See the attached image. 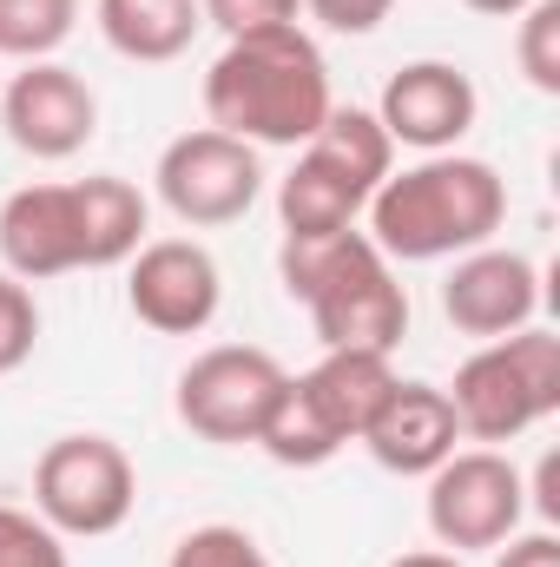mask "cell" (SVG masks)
Masks as SVG:
<instances>
[{
	"mask_svg": "<svg viewBox=\"0 0 560 567\" xmlns=\"http://www.w3.org/2000/svg\"><path fill=\"white\" fill-rule=\"evenodd\" d=\"M370 245L390 258V265H435V258H462V251H481L501 218H508V185L488 158H468V152H428L409 172H390L370 205Z\"/></svg>",
	"mask_w": 560,
	"mask_h": 567,
	"instance_id": "obj_1",
	"label": "cell"
},
{
	"mask_svg": "<svg viewBox=\"0 0 560 567\" xmlns=\"http://www.w3.org/2000/svg\"><path fill=\"white\" fill-rule=\"evenodd\" d=\"M330 106V66L303 27L238 33L205 73V120L245 145H310Z\"/></svg>",
	"mask_w": 560,
	"mask_h": 567,
	"instance_id": "obj_2",
	"label": "cell"
},
{
	"mask_svg": "<svg viewBox=\"0 0 560 567\" xmlns=\"http://www.w3.org/2000/svg\"><path fill=\"white\" fill-rule=\"evenodd\" d=\"M278 278L310 310L323 350H396L409 337V290L363 231H330V238L283 231Z\"/></svg>",
	"mask_w": 560,
	"mask_h": 567,
	"instance_id": "obj_3",
	"label": "cell"
},
{
	"mask_svg": "<svg viewBox=\"0 0 560 567\" xmlns=\"http://www.w3.org/2000/svg\"><path fill=\"white\" fill-rule=\"evenodd\" d=\"M448 410H455L462 435H475V442H515L535 423H548L560 410V337L528 323L515 337L481 343L455 370Z\"/></svg>",
	"mask_w": 560,
	"mask_h": 567,
	"instance_id": "obj_4",
	"label": "cell"
},
{
	"mask_svg": "<svg viewBox=\"0 0 560 567\" xmlns=\"http://www.w3.org/2000/svg\"><path fill=\"white\" fill-rule=\"evenodd\" d=\"M139 502V468L113 435H60L33 462V515L60 535H120Z\"/></svg>",
	"mask_w": 560,
	"mask_h": 567,
	"instance_id": "obj_5",
	"label": "cell"
},
{
	"mask_svg": "<svg viewBox=\"0 0 560 567\" xmlns=\"http://www.w3.org/2000/svg\"><path fill=\"white\" fill-rule=\"evenodd\" d=\"M283 383H290V370L271 350H258V343H211V350H198L178 370V396L172 403H178V423L198 442L238 449V442L265 435Z\"/></svg>",
	"mask_w": 560,
	"mask_h": 567,
	"instance_id": "obj_6",
	"label": "cell"
},
{
	"mask_svg": "<svg viewBox=\"0 0 560 567\" xmlns=\"http://www.w3.org/2000/svg\"><path fill=\"white\" fill-rule=\"evenodd\" d=\"M528 515V475L501 449H455L428 475V535L448 555L501 548Z\"/></svg>",
	"mask_w": 560,
	"mask_h": 567,
	"instance_id": "obj_7",
	"label": "cell"
},
{
	"mask_svg": "<svg viewBox=\"0 0 560 567\" xmlns=\"http://www.w3.org/2000/svg\"><path fill=\"white\" fill-rule=\"evenodd\" d=\"M158 198L178 225L191 231H211V225H238L258 192H265V165H258V145L231 140L218 126H198V133H178V140L158 152Z\"/></svg>",
	"mask_w": 560,
	"mask_h": 567,
	"instance_id": "obj_8",
	"label": "cell"
},
{
	"mask_svg": "<svg viewBox=\"0 0 560 567\" xmlns=\"http://www.w3.org/2000/svg\"><path fill=\"white\" fill-rule=\"evenodd\" d=\"M133 278H126V303L145 330L158 337H198L218 303H225V278H218V258L198 245V238H152L133 258Z\"/></svg>",
	"mask_w": 560,
	"mask_h": 567,
	"instance_id": "obj_9",
	"label": "cell"
},
{
	"mask_svg": "<svg viewBox=\"0 0 560 567\" xmlns=\"http://www.w3.org/2000/svg\"><path fill=\"white\" fill-rule=\"evenodd\" d=\"M0 126L27 158H73L100 133V100L73 66L27 60L0 93Z\"/></svg>",
	"mask_w": 560,
	"mask_h": 567,
	"instance_id": "obj_10",
	"label": "cell"
},
{
	"mask_svg": "<svg viewBox=\"0 0 560 567\" xmlns=\"http://www.w3.org/2000/svg\"><path fill=\"white\" fill-rule=\"evenodd\" d=\"M475 113H481V93L448 60H409L403 73H390V86L376 100V120H383L390 145H416L422 158L455 152L475 133Z\"/></svg>",
	"mask_w": 560,
	"mask_h": 567,
	"instance_id": "obj_11",
	"label": "cell"
},
{
	"mask_svg": "<svg viewBox=\"0 0 560 567\" xmlns=\"http://www.w3.org/2000/svg\"><path fill=\"white\" fill-rule=\"evenodd\" d=\"M535 310H541V271H535V258L501 251V245L462 251L448 284H442V317L462 337H481V343L528 330Z\"/></svg>",
	"mask_w": 560,
	"mask_h": 567,
	"instance_id": "obj_12",
	"label": "cell"
},
{
	"mask_svg": "<svg viewBox=\"0 0 560 567\" xmlns=\"http://www.w3.org/2000/svg\"><path fill=\"white\" fill-rule=\"evenodd\" d=\"M0 265L20 284H46L80 271V218L73 185H20L0 205Z\"/></svg>",
	"mask_w": 560,
	"mask_h": 567,
	"instance_id": "obj_13",
	"label": "cell"
},
{
	"mask_svg": "<svg viewBox=\"0 0 560 567\" xmlns=\"http://www.w3.org/2000/svg\"><path fill=\"white\" fill-rule=\"evenodd\" d=\"M455 442H462V423H455V410H448V390H435V383H403V377H396V390L383 396V410L363 429V449H370L376 468H390V475H435V468L455 455Z\"/></svg>",
	"mask_w": 560,
	"mask_h": 567,
	"instance_id": "obj_14",
	"label": "cell"
},
{
	"mask_svg": "<svg viewBox=\"0 0 560 567\" xmlns=\"http://www.w3.org/2000/svg\"><path fill=\"white\" fill-rule=\"evenodd\" d=\"M297 383H303V396L323 410V423L343 442H363L370 416L396 390V363H390V350H323V363L303 370Z\"/></svg>",
	"mask_w": 560,
	"mask_h": 567,
	"instance_id": "obj_15",
	"label": "cell"
},
{
	"mask_svg": "<svg viewBox=\"0 0 560 567\" xmlns=\"http://www.w3.org/2000/svg\"><path fill=\"white\" fill-rule=\"evenodd\" d=\"M73 218H80V271L126 265L145 245V192L133 178H73Z\"/></svg>",
	"mask_w": 560,
	"mask_h": 567,
	"instance_id": "obj_16",
	"label": "cell"
},
{
	"mask_svg": "<svg viewBox=\"0 0 560 567\" xmlns=\"http://www.w3.org/2000/svg\"><path fill=\"white\" fill-rule=\"evenodd\" d=\"M205 13L198 0H100V33L120 60H139V66H165L178 60L191 40H198Z\"/></svg>",
	"mask_w": 560,
	"mask_h": 567,
	"instance_id": "obj_17",
	"label": "cell"
},
{
	"mask_svg": "<svg viewBox=\"0 0 560 567\" xmlns=\"http://www.w3.org/2000/svg\"><path fill=\"white\" fill-rule=\"evenodd\" d=\"M363 192L343 178V172H330L317 152H297V165L283 172L278 185V218L290 238H330V231H356V218H363Z\"/></svg>",
	"mask_w": 560,
	"mask_h": 567,
	"instance_id": "obj_18",
	"label": "cell"
},
{
	"mask_svg": "<svg viewBox=\"0 0 560 567\" xmlns=\"http://www.w3.org/2000/svg\"><path fill=\"white\" fill-rule=\"evenodd\" d=\"M303 152H317L330 172H343L363 198L396 172V145H390V133H383V120L363 113V106H330V120L310 133Z\"/></svg>",
	"mask_w": 560,
	"mask_h": 567,
	"instance_id": "obj_19",
	"label": "cell"
},
{
	"mask_svg": "<svg viewBox=\"0 0 560 567\" xmlns=\"http://www.w3.org/2000/svg\"><path fill=\"white\" fill-rule=\"evenodd\" d=\"M258 449H265L278 468H323V462H336L350 442L323 423V410H317V403L303 396V383L290 377L283 396H278V410H271V423H265V435H258Z\"/></svg>",
	"mask_w": 560,
	"mask_h": 567,
	"instance_id": "obj_20",
	"label": "cell"
},
{
	"mask_svg": "<svg viewBox=\"0 0 560 567\" xmlns=\"http://www.w3.org/2000/svg\"><path fill=\"white\" fill-rule=\"evenodd\" d=\"M80 20V0H0V53L7 60H53Z\"/></svg>",
	"mask_w": 560,
	"mask_h": 567,
	"instance_id": "obj_21",
	"label": "cell"
},
{
	"mask_svg": "<svg viewBox=\"0 0 560 567\" xmlns=\"http://www.w3.org/2000/svg\"><path fill=\"white\" fill-rule=\"evenodd\" d=\"M521 33H515V60L528 73L535 93H560V0H535L528 13H515Z\"/></svg>",
	"mask_w": 560,
	"mask_h": 567,
	"instance_id": "obj_22",
	"label": "cell"
},
{
	"mask_svg": "<svg viewBox=\"0 0 560 567\" xmlns=\"http://www.w3.org/2000/svg\"><path fill=\"white\" fill-rule=\"evenodd\" d=\"M165 567H278V561L258 548V535H245V528H231V522H205V528H191V535L172 548Z\"/></svg>",
	"mask_w": 560,
	"mask_h": 567,
	"instance_id": "obj_23",
	"label": "cell"
},
{
	"mask_svg": "<svg viewBox=\"0 0 560 567\" xmlns=\"http://www.w3.org/2000/svg\"><path fill=\"white\" fill-rule=\"evenodd\" d=\"M0 567H73L66 561V535L46 528L33 508L0 502Z\"/></svg>",
	"mask_w": 560,
	"mask_h": 567,
	"instance_id": "obj_24",
	"label": "cell"
},
{
	"mask_svg": "<svg viewBox=\"0 0 560 567\" xmlns=\"http://www.w3.org/2000/svg\"><path fill=\"white\" fill-rule=\"evenodd\" d=\"M33 343H40V303L20 278L0 271V377H13L33 357Z\"/></svg>",
	"mask_w": 560,
	"mask_h": 567,
	"instance_id": "obj_25",
	"label": "cell"
},
{
	"mask_svg": "<svg viewBox=\"0 0 560 567\" xmlns=\"http://www.w3.org/2000/svg\"><path fill=\"white\" fill-rule=\"evenodd\" d=\"M297 7H303V0H198V13H205L225 40L265 33V27H297Z\"/></svg>",
	"mask_w": 560,
	"mask_h": 567,
	"instance_id": "obj_26",
	"label": "cell"
},
{
	"mask_svg": "<svg viewBox=\"0 0 560 567\" xmlns=\"http://www.w3.org/2000/svg\"><path fill=\"white\" fill-rule=\"evenodd\" d=\"M303 13H310L317 27H330V33L363 40V33H376V27L396 13V0H303Z\"/></svg>",
	"mask_w": 560,
	"mask_h": 567,
	"instance_id": "obj_27",
	"label": "cell"
},
{
	"mask_svg": "<svg viewBox=\"0 0 560 567\" xmlns=\"http://www.w3.org/2000/svg\"><path fill=\"white\" fill-rule=\"evenodd\" d=\"M495 567H560L554 528H535V535H508V542H501V561H495Z\"/></svg>",
	"mask_w": 560,
	"mask_h": 567,
	"instance_id": "obj_28",
	"label": "cell"
},
{
	"mask_svg": "<svg viewBox=\"0 0 560 567\" xmlns=\"http://www.w3.org/2000/svg\"><path fill=\"white\" fill-rule=\"evenodd\" d=\"M390 567H462V555H448V548H416V555H396Z\"/></svg>",
	"mask_w": 560,
	"mask_h": 567,
	"instance_id": "obj_29",
	"label": "cell"
},
{
	"mask_svg": "<svg viewBox=\"0 0 560 567\" xmlns=\"http://www.w3.org/2000/svg\"><path fill=\"white\" fill-rule=\"evenodd\" d=\"M462 7H475V13H488V20H515V13H528L535 0H462Z\"/></svg>",
	"mask_w": 560,
	"mask_h": 567,
	"instance_id": "obj_30",
	"label": "cell"
}]
</instances>
